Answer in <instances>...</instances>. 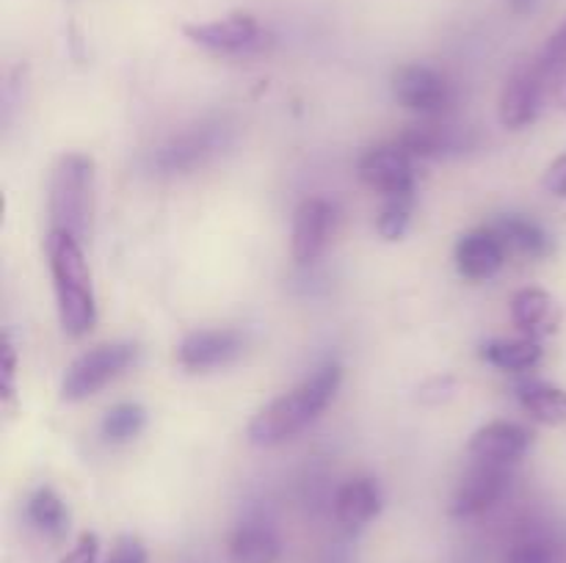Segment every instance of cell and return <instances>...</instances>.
<instances>
[{
    "label": "cell",
    "mask_w": 566,
    "mask_h": 563,
    "mask_svg": "<svg viewBox=\"0 0 566 563\" xmlns=\"http://www.w3.org/2000/svg\"><path fill=\"white\" fill-rule=\"evenodd\" d=\"M340 384L343 368L337 362H326L304 384H298L296 390L276 397V401H271L269 406L254 414L247 431L249 442L258 447H274L291 439V436H296L298 431L315 423L321 417V412L335 401Z\"/></svg>",
    "instance_id": "6da1fadb"
},
{
    "label": "cell",
    "mask_w": 566,
    "mask_h": 563,
    "mask_svg": "<svg viewBox=\"0 0 566 563\" xmlns=\"http://www.w3.org/2000/svg\"><path fill=\"white\" fill-rule=\"evenodd\" d=\"M48 257L61 329L70 337L88 334L97 323V301H94L92 270L83 257L81 241L64 232H50Z\"/></svg>",
    "instance_id": "7a4b0ae2"
},
{
    "label": "cell",
    "mask_w": 566,
    "mask_h": 563,
    "mask_svg": "<svg viewBox=\"0 0 566 563\" xmlns=\"http://www.w3.org/2000/svg\"><path fill=\"white\" fill-rule=\"evenodd\" d=\"M94 202V160L83 152L61 155L50 177V232L88 235Z\"/></svg>",
    "instance_id": "3957f363"
},
{
    "label": "cell",
    "mask_w": 566,
    "mask_h": 563,
    "mask_svg": "<svg viewBox=\"0 0 566 563\" xmlns=\"http://www.w3.org/2000/svg\"><path fill=\"white\" fill-rule=\"evenodd\" d=\"M136 357L138 348L133 342H105V346L81 353L66 368L64 381H61V397L70 403H77L97 395L105 384L119 379L136 362Z\"/></svg>",
    "instance_id": "277c9868"
},
{
    "label": "cell",
    "mask_w": 566,
    "mask_h": 563,
    "mask_svg": "<svg viewBox=\"0 0 566 563\" xmlns=\"http://www.w3.org/2000/svg\"><path fill=\"white\" fill-rule=\"evenodd\" d=\"M227 141H230V127L219 125V121L191 127V130L169 138L164 147L155 149L153 158H149V169L155 174H186V171L197 169L205 160L213 158L216 152H221Z\"/></svg>",
    "instance_id": "5b68a950"
},
{
    "label": "cell",
    "mask_w": 566,
    "mask_h": 563,
    "mask_svg": "<svg viewBox=\"0 0 566 563\" xmlns=\"http://www.w3.org/2000/svg\"><path fill=\"white\" fill-rule=\"evenodd\" d=\"M392 97L409 110L437 116L451 108L453 86L426 64H403L392 75Z\"/></svg>",
    "instance_id": "8992f818"
},
{
    "label": "cell",
    "mask_w": 566,
    "mask_h": 563,
    "mask_svg": "<svg viewBox=\"0 0 566 563\" xmlns=\"http://www.w3.org/2000/svg\"><path fill=\"white\" fill-rule=\"evenodd\" d=\"M412 155L398 144L374 147L359 158V180L379 191L381 196H415Z\"/></svg>",
    "instance_id": "52a82bcc"
},
{
    "label": "cell",
    "mask_w": 566,
    "mask_h": 563,
    "mask_svg": "<svg viewBox=\"0 0 566 563\" xmlns=\"http://www.w3.org/2000/svg\"><path fill=\"white\" fill-rule=\"evenodd\" d=\"M506 486L509 472L503 464L479 461L468 475H464L462 484L457 486V491H453L451 513L457 519L479 517V513L490 511V508L506 495Z\"/></svg>",
    "instance_id": "ba28073f"
},
{
    "label": "cell",
    "mask_w": 566,
    "mask_h": 563,
    "mask_svg": "<svg viewBox=\"0 0 566 563\" xmlns=\"http://www.w3.org/2000/svg\"><path fill=\"white\" fill-rule=\"evenodd\" d=\"M182 33L193 44L213 50V53H241L249 44L258 42L260 25L252 14L238 11V14L221 17V20L188 22V25H182Z\"/></svg>",
    "instance_id": "9c48e42d"
},
{
    "label": "cell",
    "mask_w": 566,
    "mask_h": 563,
    "mask_svg": "<svg viewBox=\"0 0 566 563\" xmlns=\"http://www.w3.org/2000/svg\"><path fill=\"white\" fill-rule=\"evenodd\" d=\"M243 351V334L235 329H202L188 334L177 348V362L186 370H213L230 364Z\"/></svg>",
    "instance_id": "30bf717a"
},
{
    "label": "cell",
    "mask_w": 566,
    "mask_h": 563,
    "mask_svg": "<svg viewBox=\"0 0 566 563\" xmlns=\"http://www.w3.org/2000/svg\"><path fill=\"white\" fill-rule=\"evenodd\" d=\"M545 75L539 64L528 72H520L506 83L501 94V105H497V116L501 125L509 130H523L531 121L539 116L542 110V94H545Z\"/></svg>",
    "instance_id": "8fae6325"
},
{
    "label": "cell",
    "mask_w": 566,
    "mask_h": 563,
    "mask_svg": "<svg viewBox=\"0 0 566 563\" xmlns=\"http://www.w3.org/2000/svg\"><path fill=\"white\" fill-rule=\"evenodd\" d=\"M332 230V208L324 199H304L293 215L291 254L298 265H310L326 248Z\"/></svg>",
    "instance_id": "7c38bea8"
},
{
    "label": "cell",
    "mask_w": 566,
    "mask_h": 563,
    "mask_svg": "<svg viewBox=\"0 0 566 563\" xmlns=\"http://www.w3.org/2000/svg\"><path fill=\"white\" fill-rule=\"evenodd\" d=\"M506 263V243L495 230H475L459 237L457 268L464 279H492Z\"/></svg>",
    "instance_id": "4fadbf2b"
},
{
    "label": "cell",
    "mask_w": 566,
    "mask_h": 563,
    "mask_svg": "<svg viewBox=\"0 0 566 563\" xmlns=\"http://www.w3.org/2000/svg\"><path fill=\"white\" fill-rule=\"evenodd\" d=\"M531 434L517 423H506V419H495V423L484 425L470 439V456L475 461L490 464H514L528 453Z\"/></svg>",
    "instance_id": "5bb4252c"
},
{
    "label": "cell",
    "mask_w": 566,
    "mask_h": 563,
    "mask_svg": "<svg viewBox=\"0 0 566 563\" xmlns=\"http://www.w3.org/2000/svg\"><path fill=\"white\" fill-rule=\"evenodd\" d=\"M562 318L564 315L558 301L542 287H523V290L514 293L512 320L525 337L539 340V337L553 334L562 326Z\"/></svg>",
    "instance_id": "9a60e30c"
},
{
    "label": "cell",
    "mask_w": 566,
    "mask_h": 563,
    "mask_svg": "<svg viewBox=\"0 0 566 563\" xmlns=\"http://www.w3.org/2000/svg\"><path fill=\"white\" fill-rule=\"evenodd\" d=\"M381 511V491L376 480L354 478L335 497V517L343 528H365Z\"/></svg>",
    "instance_id": "2e32d148"
},
{
    "label": "cell",
    "mask_w": 566,
    "mask_h": 563,
    "mask_svg": "<svg viewBox=\"0 0 566 563\" xmlns=\"http://www.w3.org/2000/svg\"><path fill=\"white\" fill-rule=\"evenodd\" d=\"M396 144L412 158H440V155L459 152L468 147V136L451 125L426 121V125H412L409 130H403Z\"/></svg>",
    "instance_id": "e0dca14e"
},
{
    "label": "cell",
    "mask_w": 566,
    "mask_h": 563,
    "mask_svg": "<svg viewBox=\"0 0 566 563\" xmlns=\"http://www.w3.org/2000/svg\"><path fill=\"white\" fill-rule=\"evenodd\" d=\"M517 397L525 412L542 425H564L566 423V390L556 384H547L539 379H525L517 384Z\"/></svg>",
    "instance_id": "ac0fdd59"
},
{
    "label": "cell",
    "mask_w": 566,
    "mask_h": 563,
    "mask_svg": "<svg viewBox=\"0 0 566 563\" xmlns=\"http://www.w3.org/2000/svg\"><path fill=\"white\" fill-rule=\"evenodd\" d=\"M280 555V539L260 522L241 524L230 539V563H276Z\"/></svg>",
    "instance_id": "d6986e66"
},
{
    "label": "cell",
    "mask_w": 566,
    "mask_h": 563,
    "mask_svg": "<svg viewBox=\"0 0 566 563\" xmlns=\"http://www.w3.org/2000/svg\"><path fill=\"white\" fill-rule=\"evenodd\" d=\"M542 348L539 340L534 337H520V340H490L481 346V359L490 362L492 368L506 370V373H525L534 370L542 362Z\"/></svg>",
    "instance_id": "ffe728a7"
},
{
    "label": "cell",
    "mask_w": 566,
    "mask_h": 563,
    "mask_svg": "<svg viewBox=\"0 0 566 563\" xmlns=\"http://www.w3.org/2000/svg\"><path fill=\"white\" fill-rule=\"evenodd\" d=\"M495 232L503 237V243H509V246H514L517 252L528 254L534 259L547 257L553 252V237L547 235L545 226H539L534 219H525L520 213L501 215Z\"/></svg>",
    "instance_id": "44dd1931"
},
{
    "label": "cell",
    "mask_w": 566,
    "mask_h": 563,
    "mask_svg": "<svg viewBox=\"0 0 566 563\" xmlns=\"http://www.w3.org/2000/svg\"><path fill=\"white\" fill-rule=\"evenodd\" d=\"M28 519H31L39 533L50 535V539H64L66 530H70V511L50 486H39L28 497Z\"/></svg>",
    "instance_id": "7402d4cb"
},
{
    "label": "cell",
    "mask_w": 566,
    "mask_h": 563,
    "mask_svg": "<svg viewBox=\"0 0 566 563\" xmlns=\"http://www.w3.org/2000/svg\"><path fill=\"white\" fill-rule=\"evenodd\" d=\"M147 425V412L138 403H116L105 412L103 425H99V434L111 445H127V442L136 439L138 434Z\"/></svg>",
    "instance_id": "603a6c76"
},
{
    "label": "cell",
    "mask_w": 566,
    "mask_h": 563,
    "mask_svg": "<svg viewBox=\"0 0 566 563\" xmlns=\"http://www.w3.org/2000/svg\"><path fill=\"white\" fill-rule=\"evenodd\" d=\"M562 561V546L556 539L545 533H528L514 541L506 552L503 563H558Z\"/></svg>",
    "instance_id": "cb8c5ba5"
},
{
    "label": "cell",
    "mask_w": 566,
    "mask_h": 563,
    "mask_svg": "<svg viewBox=\"0 0 566 563\" xmlns=\"http://www.w3.org/2000/svg\"><path fill=\"white\" fill-rule=\"evenodd\" d=\"M412 202L415 196H390L381 208L379 221H376V232H379L385 241H401L409 230V221H412Z\"/></svg>",
    "instance_id": "d4e9b609"
},
{
    "label": "cell",
    "mask_w": 566,
    "mask_h": 563,
    "mask_svg": "<svg viewBox=\"0 0 566 563\" xmlns=\"http://www.w3.org/2000/svg\"><path fill=\"white\" fill-rule=\"evenodd\" d=\"M105 563H147V546L136 535H122Z\"/></svg>",
    "instance_id": "484cf974"
},
{
    "label": "cell",
    "mask_w": 566,
    "mask_h": 563,
    "mask_svg": "<svg viewBox=\"0 0 566 563\" xmlns=\"http://www.w3.org/2000/svg\"><path fill=\"white\" fill-rule=\"evenodd\" d=\"M539 66L545 72H558L566 66V25L556 36H551V42L545 44V53H542Z\"/></svg>",
    "instance_id": "4316f807"
},
{
    "label": "cell",
    "mask_w": 566,
    "mask_h": 563,
    "mask_svg": "<svg viewBox=\"0 0 566 563\" xmlns=\"http://www.w3.org/2000/svg\"><path fill=\"white\" fill-rule=\"evenodd\" d=\"M99 539L94 533H83L70 552L59 563H97Z\"/></svg>",
    "instance_id": "83f0119b"
},
{
    "label": "cell",
    "mask_w": 566,
    "mask_h": 563,
    "mask_svg": "<svg viewBox=\"0 0 566 563\" xmlns=\"http://www.w3.org/2000/svg\"><path fill=\"white\" fill-rule=\"evenodd\" d=\"M542 185H545V191H551L553 196H566V155H562V158H556L547 166L545 177H542Z\"/></svg>",
    "instance_id": "f1b7e54d"
},
{
    "label": "cell",
    "mask_w": 566,
    "mask_h": 563,
    "mask_svg": "<svg viewBox=\"0 0 566 563\" xmlns=\"http://www.w3.org/2000/svg\"><path fill=\"white\" fill-rule=\"evenodd\" d=\"M14 368H17L14 348H11L9 337H6L3 348H0V373H3V395L6 397L14 395Z\"/></svg>",
    "instance_id": "f546056e"
},
{
    "label": "cell",
    "mask_w": 566,
    "mask_h": 563,
    "mask_svg": "<svg viewBox=\"0 0 566 563\" xmlns=\"http://www.w3.org/2000/svg\"><path fill=\"white\" fill-rule=\"evenodd\" d=\"M451 395H453V379H448V375L446 379H431L420 386V401L426 403L448 401Z\"/></svg>",
    "instance_id": "4dcf8cb0"
},
{
    "label": "cell",
    "mask_w": 566,
    "mask_h": 563,
    "mask_svg": "<svg viewBox=\"0 0 566 563\" xmlns=\"http://www.w3.org/2000/svg\"><path fill=\"white\" fill-rule=\"evenodd\" d=\"M551 94H553V99H556L558 108H562L566 114V66H564V70H558L556 77H553Z\"/></svg>",
    "instance_id": "1f68e13d"
},
{
    "label": "cell",
    "mask_w": 566,
    "mask_h": 563,
    "mask_svg": "<svg viewBox=\"0 0 566 563\" xmlns=\"http://www.w3.org/2000/svg\"><path fill=\"white\" fill-rule=\"evenodd\" d=\"M536 6H539V0H509V9H512L514 14H531Z\"/></svg>",
    "instance_id": "d6a6232c"
}]
</instances>
